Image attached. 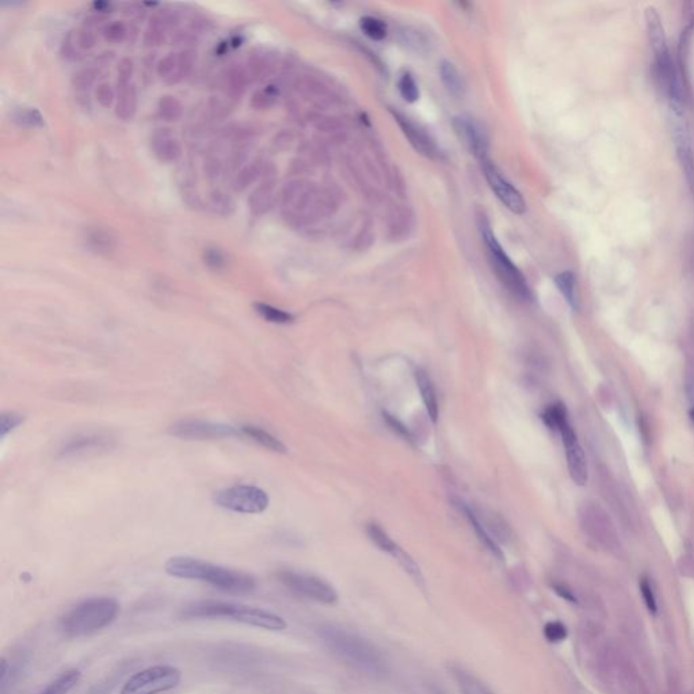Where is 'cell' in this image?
I'll use <instances>...</instances> for the list:
<instances>
[{"mask_svg":"<svg viewBox=\"0 0 694 694\" xmlns=\"http://www.w3.org/2000/svg\"><path fill=\"white\" fill-rule=\"evenodd\" d=\"M16 121L22 126L38 128L44 125V118L37 108H22L16 116Z\"/></svg>","mask_w":694,"mask_h":694,"instance_id":"cell-43","label":"cell"},{"mask_svg":"<svg viewBox=\"0 0 694 694\" xmlns=\"http://www.w3.org/2000/svg\"><path fill=\"white\" fill-rule=\"evenodd\" d=\"M193 64L194 57L189 50L169 53L157 64V75L169 84H177L191 72Z\"/></svg>","mask_w":694,"mask_h":694,"instance_id":"cell-15","label":"cell"},{"mask_svg":"<svg viewBox=\"0 0 694 694\" xmlns=\"http://www.w3.org/2000/svg\"><path fill=\"white\" fill-rule=\"evenodd\" d=\"M254 309L257 310V313L259 316H262L264 320H267L270 323L288 324L292 323L294 320V316L292 313H289L286 310H282V309L276 308L273 306L264 304V303H255L254 304Z\"/></svg>","mask_w":694,"mask_h":694,"instance_id":"cell-35","label":"cell"},{"mask_svg":"<svg viewBox=\"0 0 694 694\" xmlns=\"http://www.w3.org/2000/svg\"><path fill=\"white\" fill-rule=\"evenodd\" d=\"M452 674L461 694H494L480 679L463 668H452Z\"/></svg>","mask_w":694,"mask_h":694,"instance_id":"cell-26","label":"cell"},{"mask_svg":"<svg viewBox=\"0 0 694 694\" xmlns=\"http://www.w3.org/2000/svg\"><path fill=\"white\" fill-rule=\"evenodd\" d=\"M415 379H417L418 388L420 391L422 401L425 403L426 411H427V414H429L432 422L435 423L438 419V401H437V393H435L432 380L423 369H418L417 373H415Z\"/></svg>","mask_w":694,"mask_h":694,"instance_id":"cell-22","label":"cell"},{"mask_svg":"<svg viewBox=\"0 0 694 694\" xmlns=\"http://www.w3.org/2000/svg\"><path fill=\"white\" fill-rule=\"evenodd\" d=\"M75 44H77V47H82V49H87V50L94 47V45H95V35H94L91 29L83 28V29L77 31Z\"/></svg>","mask_w":694,"mask_h":694,"instance_id":"cell-51","label":"cell"},{"mask_svg":"<svg viewBox=\"0 0 694 694\" xmlns=\"http://www.w3.org/2000/svg\"><path fill=\"white\" fill-rule=\"evenodd\" d=\"M440 77L447 90V93L456 98L463 96L464 82L463 77L460 75L459 69L454 67L453 62H444L440 65Z\"/></svg>","mask_w":694,"mask_h":694,"instance_id":"cell-25","label":"cell"},{"mask_svg":"<svg viewBox=\"0 0 694 694\" xmlns=\"http://www.w3.org/2000/svg\"><path fill=\"white\" fill-rule=\"evenodd\" d=\"M25 418L16 413H3L0 415V437L4 438L9 432H14L23 423Z\"/></svg>","mask_w":694,"mask_h":694,"instance_id":"cell-44","label":"cell"},{"mask_svg":"<svg viewBox=\"0 0 694 694\" xmlns=\"http://www.w3.org/2000/svg\"><path fill=\"white\" fill-rule=\"evenodd\" d=\"M208 206L212 212L221 216H230L235 211V201L224 190H215L209 194Z\"/></svg>","mask_w":694,"mask_h":694,"instance_id":"cell-33","label":"cell"},{"mask_svg":"<svg viewBox=\"0 0 694 694\" xmlns=\"http://www.w3.org/2000/svg\"><path fill=\"white\" fill-rule=\"evenodd\" d=\"M273 99H274V94L269 89L262 90V91H257L251 98V106L254 108H258V110L269 108L273 103Z\"/></svg>","mask_w":694,"mask_h":694,"instance_id":"cell-48","label":"cell"},{"mask_svg":"<svg viewBox=\"0 0 694 694\" xmlns=\"http://www.w3.org/2000/svg\"><path fill=\"white\" fill-rule=\"evenodd\" d=\"M640 590H642V595H643L644 602H646L648 612L652 613V615H655L656 613V600H655V594H654V590L651 587V583L648 582L647 579H643L640 582Z\"/></svg>","mask_w":694,"mask_h":694,"instance_id":"cell-49","label":"cell"},{"mask_svg":"<svg viewBox=\"0 0 694 694\" xmlns=\"http://www.w3.org/2000/svg\"><path fill=\"white\" fill-rule=\"evenodd\" d=\"M164 571L174 578L198 581L231 594H250L257 588L255 579L246 572L190 556L170 557L164 564Z\"/></svg>","mask_w":694,"mask_h":694,"instance_id":"cell-1","label":"cell"},{"mask_svg":"<svg viewBox=\"0 0 694 694\" xmlns=\"http://www.w3.org/2000/svg\"><path fill=\"white\" fill-rule=\"evenodd\" d=\"M398 87H399L401 98L405 102H410V103L417 102L418 98H419V87H418L415 79L411 77L410 74L401 75L399 82H398Z\"/></svg>","mask_w":694,"mask_h":694,"instance_id":"cell-39","label":"cell"},{"mask_svg":"<svg viewBox=\"0 0 694 694\" xmlns=\"http://www.w3.org/2000/svg\"><path fill=\"white\" fill-rule=\"evenodd\" d=\"M273 187H274V182L272 179L269 181H264L262 185L258 186L252 194L248 198V205H250V209L252 212V215H262L267 208L270 206V202H272V191H273Z\"/></svg>","mask_w":694,"mask_h":694,"instance_id":"cell-28","label":"cell"},{"mask_svg":"<svg viewBox=\"0 0 694 694\" xmlns=\"http://www.w3.org/2000/svg\"><path fill=\"white\" fill-rule=\"evenodd\" d=\"M481 169L498 200L513 213L524 215L526 212V202L522 194L499 172L494 163L490 159H486L481 162Z\"/></svg>","mask_w":694,"mask_h":694,"instance_id":"cell-12","label":"cell"},{"mask_svg":"<svg viewBox=\"0 0 694 694\" xmlns=\"http://www.w3.org/2000/svg\"><path fill=\"white\" fill-rule=\"evenodd\" d=\"M223 170V164L221 162L217 159V157H212L206 162L205 164V172L208 175L209 179H216L217 177L220 175V172Z\"/></svg>","mask_w":694,"mask_h":694,"instance_id":"cell-53","label":"cell"},{"mask_svg":"<svg viewBox=\"0 0 694 694\" xmlns=\"http://www.w3.org/2000/svg\"><path fill=\"white\" fill-rule=\"evenodd\" d=\"M555 284L560 293L563 294L564 300L569 303V306L572 308H576L578 306V298H576V278L575 274L567 270L561 272L555 277Z\"/></svg>","mask_w":694,"mask_h":694,"instance_id":"cell-31","label":"cell"},{"mask_svg":"<svg viewBox=\"0 0 694 694\" xmlns=\"http://www.w3.org/2000/svg\"><path fill=\"white\" fill-rule=\"evenodd\" d=\"M84 240L87 246L95 251L96 254H103L108 255L113 252L117 246L116 236L111 233L110 230H105L102 227H90L86 230Z\"/></svg>","mask_w":694,"mask_h":694,"instance_id":"cell-20","label":"cell"},{"mask_svg":"<svg viewBox=\"0 0 694 694\" xmlns=\"http://www.w3.org/2000/svg\"><path fill=\"white\" fill-rule=\"evenodd\" d=\"M138 110V90L133 82L117 83L116 98V116L120 120L129 121L135 117Z\"/></svg>","mask_w":694,"mask_h":694,"instance_id":"cell-19","label":"cell"},{"mask_svg":"<svg viewBox=\"0 0 694 694\" xmlns=\"http://www.w3.org/2000/svg\"><path fill=\"white\" fill-rule=\"evenodd\" d=\"M560 434L563 438V445L566 449V457H567V466L570 476L575 484L578 486H585L588 478V468H587L586 456L583 452V447H581L578 437L573 432L570 423L564 425L560 429Z\"/></svg>","mask_w":694,"mask_h":694,"instance_id":"cell-14","label":"cell"},{"mask_svg":"<svg viewBox=\"0 0 694 694\" xmlns=\"http://www.w3.org/2000/svg\"><path fill=\"white\" fill-rule=\"evenodd\" d=\"M690 418H692V422H693L694 425V407L692 408V411H690Z\"/></svg>","mask_w":694,"mask_h":694,"instance_id":"cell-56","label":"cell"},{"mask_svg":"<svg viewBox=\"0 0 694 694\" xmlns=\"http://www.w3.org/2000/svg\"><path fill=\"white\" fill-rule=\"evenodd\" d=\"M116 445V438L108 432H79L62 442L57 456L60 459H84L108 453Z\"/></svg>","mask_w":694,"mask_h":694,"instance_id":"cell-9","label":"cell"},{"mask_svg":"<svg viewBox=\"0 0 694 694\" xmlns=\"http://www.w3.org/2000/svg\"><path fill=\"white\" fill-rule=\"evenodd\" d=\"M250 150H251V147L248 145V142L240 144L236 147V150L233 151V154L230 157V163H228L231 170L237 171L239 167H242V169L245 167L243 164L247 162Z\"/></svg>","mask_w":694,"mask_h":694,"instance_id":"cell-45","label":"cell"},{"mask_svg":"<svg viewBox=\"0 0 694 694\" xmlns=\"http://www.w3.org/2000/svg\"><path fill=\"white\" fill-rule=\"evenodd\" d=\"M262 172V164L259 162H251L246 164L243 169L236 172L235 179H233V189L236 191H245L247 187L252 185L261 175Z\"/></svg>","mask_w":694,"mask_h":694,"instance_id":"cell-30","label":"cell"},{"mask_svg":"<svg viewBox=\"0 0 694 694\" xmlns=\"http://www.w3.org/2000/svg\"><path fill=\"white\" fill-rule=\"evenodd\" d=\"M182 681V671L171 664H156L142 668L128 679L120 694H162L175 689Z\"/></svg>","mask_w":694,"mask_h":694,"instance_id":"cell-6","label":"cell"},{"mask_svg":"<svg viewBox=\"0 0 694 694\" xmlns=\"http://www.w3.org/2000/svg\"><path fill=\"white\" fill-rule=\"evenodd\" d=\"M186 618L197 620H231L247 627L259 628L264 631L279 632L286 629L288 624L285 618L262 608L250 606L245 603L227 601H198L186 606L184 610Z\"/></svg>","mask_w":694,"mask_h":694,"instance_id":"cell-2","label":"cell"},{"mask_svg":"<svg viewBox=\"0 0 694 694\" xmlns=\"http://www.w3.org/2000/svg\"><path fill=\"white\" fill-rule=\"evenodd\" d=\"M169 432L177 438L187 441H211L233 438L240 435L242 432L225 423H217L203 419H184L171 425Z\"/></svg>","mask_w":694,"mask_h":694,"instance_id":"cell-10","label":"cell"},{"mask_svg":"<svg viewBox=\"0 0 694 694\" xmlns=\"http://www.w3.org/2000/svg\"><path fill=\"white\" fill-rule=\"evenodd\" d=\"M384 418H386V420L388 422L389 427H391L393 432H399L401 437L407 438V441H413V437H411L410 432L405 429V426H404L403 423H401V422H399L396 418L391 417V415H388V414H384Z\"/></svg>","mask_w":694,"mask_h":694,"instance_id":"cell-52","label":"cell"},{"mask_svg":"<svg viewBox=\"0 0 694 694\" xmlns=\"http://www.w3.org/2000/svg\"><path fill=\"white\" fill-rule=\"evenodd\" d=\"M95 96H96V101L98 103L102 106V108H108L116 101L117 95L113 91L111 86L108 83H101L96 90H95Z\"/></svg>","mask_w":694,"mask_h":694,"instance_id":"cell-47","label":"cell"},{"mask_svg":"<svg viewBox=\"0 0 694 694\" xmlns=\"http://www.w3.org/2000/svg\"><path fill=\"white\" fill-rule=\"evenodd\" d=\"M269 60L264 55H251V57H248L247 62V72L248 77L251 79H262V77L267 75L269 72Z\"/></svg>","mask_w":694,"mask_h":694,"instance_id":"cell-40","label":"cell"},{"mask_svg":"<svg viewBox=\"0 0 694 694\" xmlns=\"http://www.w3.org/2000/svg\"><path fill=\"white\" fill-rule=\"evenodd\" d=\"M82 678V673L77 668L68 670L59 676L53 682H50L47 688L38 694H68L77 688L79 681Z\"/></svg>","mask_w":694,"mask_h":694,"instance_id":"cell-27","label":"cell"},{"mask_svg":"<svg viewBox=\"0 0 694 694\" xmlns=\"http://www.w3.org/2000/svg\"><path fill=\"white\" fill-rule=\"evenodd\" d=\"M96 71L94 68H83L72 77V86L77 94V102L82 106H90V90L93 87Z\"/></svg>","mask_w":694,"mask_h":694,"instance_id":"cell-24","label":"cell"},{"mask_svg":"<svg viewBox=\"0 0 694 694\" xmlns=\"http://www.w3.org/2000/svg\"><path fill=\"white\" fill-rule=\"evenodd\" d=\"M541 418L549 429L557 430V432H560V429L564 425L570 423L569 417H567V410L561 403H555V404L547 407Z\"/></svg>","mask_w":694,"mask_h":694,"instance_id":"cell-34","label":"cell"},{"mask_svg":"<svg viewBox=\"0 0 694 694\" xmlns=\"http://www.w3.org/2000/svg\"><path fill=\"white\" fill-rule=\"evenodd\" d=\"M103 37L108 43H121L126 37V28L121 22L108 23L103 29Z\"/></svg>","mask_w":694,"mask_h":694,"instance_id":"cell-46","label":"cell"},{"mask_svg":"<svg viewBox=\"0 0 694 694\" xmlns=\"http://www.w3.org/2000/svg\"><path fill=\"white\" fill-rule=\"evenodd\" d=\"M319 634L327 648L346 664L371 676L384 673L386 664L381 654L364 637L335 625L322 627Z\"/></svg>","mask_w":694,"mask_h":694,"instance_id":"cell-3","label":"cell"},{"mask_svg":"<svg viewBox=\"0 0 694 694\" xmlns=\"http://www.w3.org/2000/svg\"><path fill=\"white\" fill-rule=\"evenodd\" d=\"M152 150L157 160L166 164L178 162L182 156V147L179 141L172 136L170 129H159L155 132Z\"/></svg>","mask_w":694,"mask_h":694,"instance_id":"cell-17","label":"cell"},{"mask_svg":"<svg viewBox=\"0 0 694 694\" xmlns=\"http://www.w3.org/2000/svg\"><path fill=\"white\" fill-rule=\"evenodd\" d=\"M120 613V603L111 597H93L79 602L60 618L64 636L75 639L102 631Z\"/></svg>","mask_w":694,"mask_h":694,"instance_id":"cell-4","label":"cell"},{"mask_svg":"<svg viewBox=\"0 0 694 694\" xmlns=\"http://www.w3.org/2000/svg\"><path fill=\"white\" fill-rule=\"evenodd\" d=\"M393 117H395V121L401 126L405 138L410 140L411 145L417 150L419 154L429 156V157L438 154L434 141L423 129H420L417 124L410 121V118L404 117L401 113H393Z\"/></svg>","mask_w":694,"mask_h":694,"instance_id":"cell-16","label":"cell"},{"mask_svg":"<svg viewBox=\"0 0 694 694\" xmlns=\"http://www.w3.org/2000/svg\"><path fill=\"white\" fill-rule=\"evenodd\" d=\"M277 578L292 593L312 601L332 605L338 600L335 588L318 576L297 571L282 570L278 572Z\"/></svg>","mask_w":694,"mask_h":694,"instance_id":"cell-8","label":"cell"},{"mask_svg":"<svg viewBox=\"0 0 694 694\" xmlns=\"http://www.w3.org/2000/svg\"><path fill=\"white\" fill-rule=\"evenodd\" d=\"M203 262L211 270L221 272L227 266V258L220 248L208 247L203 251Z\"/></svg>","mask_w":694,"mask_h":694,"instance_id":"cell-41","label":"cell"},{"mask_svg":"<svg viewBox=\"0 0 694 694\" xmlns=\"http://www.w3.org/2000/svg\"><path fill=\"white\" fill-rule=\"evenodd\" d=\"M240 432H242V434H245L246 437H248V438H251L254 442H257L258 445L266 447V449H269L272 452L286 453V450H288L286 447L284 445V442H281L277 437H274L273 434L263 430L261 427H257L254 425H245V426H242Z\"/></svg>","mask_w":694,"mask_h":694,"instance_id":"cell-23","label":"cell"},{"mask_svg":"<svg viewBox=\"0 0 694 694\" xmlns=\"http://www.w3.org/2000/svg\"><path fill=\"white\" fill-rule=\"evenodd\" d=\"M359 26H361V30L364 31V34L374 41L384 40L386 37V33H388L386 22H383L381 19L374 18V16H364L359 21Z\"/></svg>","mask_w":694,"mask_h":694,"instance_id":"cell-36","label":"cell"},{"mask_svg":"<svg viewBox=\"0 0 694 694\" xmlns=\"http://www.w3.org/2000/svg\"><path fill=\"white\" fill-rule=\"evenodd\" d=\"M366 533H368V536H369V539H371V542H373V544H374V545H376L379 549H381V551H383V552H386V554H389V555H391V554L395 551V548L398 547V544H396L395 541L392 540V539H391V537L386 535V532H384V530H383V529H381L379 525H368V527H366Z\"/></svg>","mask_w":694,"mask_h":694,"instance_id":"cell-37","label":"cell"},{"mask_svg":"<svg viewBox=\"0 0 694 694\" xmlns=\"http://www.w3.org/2000/svg\"><path fill=\"white\" fill-rule=\"evenodd\" d=\"M75 40H72V35L69 34L65 40H64V44H62V55L65 59H69V60H74L77 59V47H75Z\"/></svg>","mask_w":694,"mask_h":694,"instance_id":"cell-54","label":"cell"},{"mask_svg":"<svg viewBox=\"0 0 694 694\" xmlns=\"http://www.w3.org/2000/svg\"><path fill=\"white\" fill-rule=\"evenodd\" d=\"M670 114H671V138L676 147V154L688 184L693 186V142H692V135L686 120V114L685 113H670Z\"/></svg>","mask_w":694,"mask_h":694,"instance_id":"cell-11","label":"cell"},{"mask_svg":"<svg viewBox=\"0 0 694 694\" xmlns=\"http://www.w3.org/2000/svg\"><path fill=\"white\" fill-rule=\"evenodd\" d=\"M567 634L569 632H567L566 625L560 621H549L544 627V636L549 643H554V644L561 643L567 639Z\"/></svg>","mask_w":694,"mask_h":694,"instance_id":"cell-42","label":"cell"},{"mask_svg":"<svg viewBox=\"0 0 694 694\" xmlns=\"http://www.w3.org/2000/svg\"><path fill=\"white\" fill-rule=\"evenodd\" d=\"M220 508L242 514H259L269 508V496L257 486L237 484L220 490L215 495Z\"/></svg>","mask_w":694,"mask_h":694,"instance_id":"cell-7","label":"cell"},{"mask_svg":"<svg viewBox=\"0 0 694 694\" xmlns=\"http://www.w3.org/2000/svg\"><path fill=\"white\" fill-rule=\"evenodd\" d=\"M248 72L240 64H232L224 75V87L233 99H240L247 90Z\"/></svg>","mask_w":694,"mask_h":694,"instance_id":"cell-21","label":"cell"},{"mask_svg":"<svg viewBox=\"0 0 694 694\" xmlns=\"http://www.w3.org/2000/svg\"><path fill=\"white\" fill-rule=\"evenodd\" d=\"M554 588H555L556 593H557V594H559L561 598H564V600H567V601L570 602H576L575 595L571 593L570 590H569L567 587L563 586V585H554Z\"/></svg>","mask_w":694,"mask_h":694,"instance_id":"cell-55","label":"cell"},{"mask_svg":"<svg viewBox=\"0 0 694 694\" xmlns=\"http://www.w3.org/2000/svg\"><path fill=\"white\" fill-rule=\"evenodd\" d=\"M480 233L484 240V245L488 251L490 259L494 266L495 273L499 279L506 285L511 293L517 296L520 300L527 301L532 298V291L527 285V281L524 277V274L520 272V269L510 259L509 255L505 252V250L500 246V243L496 240L494 233L491 231L490 225L487 224L486 220L480 221Z\"/></svg>","mask_w":694,"mask_h":694,"instance_id":"cell-5","label":"cell"},{"mask_svg":"<svg viewBox=\"0 0 694 694\" xmlns=\"http://www.w3.org/2000/svg\"><path fill=\"white\" fill-rule=\"evenodd\" d=\"M456 506L459 508V510L461 511L464 514V517L466 518V521L469 522V525L474 527L476 536H478V540L481 541V544L495 556L498 557L499 560H503V552L502 549L499 548L498 542L495 541L494 537L491 536V533L488 532V529L486 527V525L483 524L480 520H478V514L474 511V509L471 506H468L466 503H464L463 500H456Z\"/></svg>","mask_w":694,"mask_h":694,"instance_id":"cell-18","label":"cell"},{"mask_svg":"<svg viewBox=\"0 0 694 694\" xmlns=\"http://www.w3.org/2000/svg\"><path fill=\"white\" fill-rule=\"evenodd\" d=\"M392 557H395L398 560V563L401 564V569L405 571L411 578H414L417 582H422V572H420V569L417 564V561L408 555L404 549H401V547L398 545L395 548V551L391 554Z\"/></svg>","mask_w":694,"mask_h":694,"instance_id":"cell-38","label":"cell"},{"mask_svg":"<svg viewBox=\"0 0 694 694\" xmlns=\"http://www.w3.org/2000/svg\"><path fill=\"white\" fill-rule=\"evenodd\" d=\"M157 113L163 121L175 123L184 114V106L178 98L172 95H164L157 103Z\"/></svg>","mask_w":694,"mask_h":694,"instance_id":"cell-32","label":"cell"},{"mask_svg":"<svg viewBox=\"0 0 694 694\" xmlns=\"http://www.w3.org/2000/svg\"><path fill=\"white\" fill-rule=\"evenodd\" d=\"M133 72H135V65H133L132 59H129V57H124V59L120 62V64H118V69H117L118 80H117V83L132 82Z\"/></svg>","mask_w":694,"mask_h":694,"instance_id":"cell-50","label":"cell"},{"mask_svg":"<svg viewBox=\"0 0 694 694\" xmlns=\"http://www.w3.org/2000/svg\"><path fill=\"white\" fill-rule=\"evenodd\" d=\"M167 26H169V18L162 16H152L144 34V44L147 47L162 45L166 38Z\"/></svg>","mask_w":694,"mask_h":694,"instance_id":"cell-29","label":"cell"},{"mask_svg":"<svg viewBox=\"0 0 694 694\" xmlns=\"http://www.w3.org/2000/svg\"><path fill=\"white\" fill-rule=\"evenodd\" d=\"M453 128L468 151L480 162L488 159V139L486 130L469 116H459L453 120Z\"/></svg>","mask_w":694,"mask_h":694,"instance_id":"cell-13","label":"cell"}]
</instances>
